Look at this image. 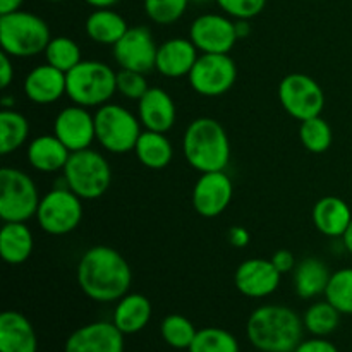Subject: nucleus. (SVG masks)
Here are the masks:
<instances>
[{
	"label": "nucleus",
	"mask_w": 352,
	"mask_h": 352,
	"mask_svg": "<svg viewBox=\"0 0 352 352\" xmlns=\"http://www.w3.org/2000/svg\"><path fill=\"white\" fill-rule=\"evenodd\" d=\"M78 285L96 302L119 301L133 282L129 263L119 251L109 246H95L86 251L78 263Z\"/></svg>",
	"instance_id": "f257e3e1"
},
{
	"label": "nucleus",
	"mask_w": 352,
	"mask_h": 352,
	"mask_svg": "<svg viewBox=\"0 0 352 352\" xmlns=\"http://www.w3.org/2000/svg\"><path fill=\"white\" fill-rule=\"evenodd\" d=\"M305 323L294 309L280 305L260 306L248 318L251 346L261 352H294L302 342Z\"/></svg>",
	"instance_id": "f03ea898"
},
{
	"label": "nucleus",
	"mask_w": 352,
	"mask_h": 352,
	"mask_svg": "<svg viewBox=\"0 0 352 352\" xmlns=\"http://www.w3.org/2000/svg\"><path fill=\"white\" fill-rule=\"evenodd\" d=\"M184 157L198 172L226 170L230 160V141L219 120L199 117L184 133Z\"/></svg>",
	"instance_id": "7ed1b4c3"
},
{
	"label": "nucleus",
	"mask_w": 352,
	"mask_h": 352,
	"mask_svg": "<svg viewBox=\"0 0 352 352\" xmlns=\"http://www.w3.org/2000/svg\"><path fill=\"white\" fill-rule=\"evenodd\" d=\"M50 30L36 14L16 10L0 16V45L10 57H34L50 43Z\"/></svg>",
	"instance_id": "20e7f679"
},
{
	"label": "nucleus",
	"mask_w": 352,
	"mask_h": 352,
	"mask_svg": "<svg viewBox=\"0 0 352 352\" xmlns=\"http://www.w3.org/2000/svg\"><path fill=\"white\" fill-rule=\"evenodd\" d=\"M65 95L81 107H102L117 91V74L110 65L96 60H81L67 72Z\"/></svg>",
	"instance_id": "39448f33"
},
{
	"label": "nucleus",
	"mask_w": 352,
	"mask_h": 352,
	"mask_svg": "<svg viewBox=\"0 0 352 352\" xmlns=\"http://www.w3.org/2000/svg\"><path fill=\"white\" fill-rule=\"evenodd\" d=\"M62 170L67 188L81 199L100 198L109 191L112 182L109 162L89 148L71 153Z\"/></svg>",
	"instance_id": "423d86ee"
},
{
	"label": "nucleus",
	"mask_w": 352,
	"mask_h": 352,
	"mask_svg": "<svg viewBox=\"0 0 352 352\" xmlns=\"http://www.w3.org/2000/svg\"><path fill=\"white\" fill-rule=\"evenodd\" d=\"M40 201L30 175L10 167L0 170V219L3 222H28L36 217Z\"/></svg>",
	"instance_id": "0eeeda50"
},
{
	"label": "nucleus",
	"mask_w": 352,
	"mask_h": 352,
	"mask_svg": "<svg viewBox=\"0 0 352 352\" xmlns=\"http://www.w3.org/2000/svg\"><path fill=\"white\" fill-rule=\"evenodd\" d=\"M96 141L110 153H127L136 148L141 126L127 109L105 103L95 113Z\"/></svg>",
	"instance_id": "6e6552de"
},
{
	"label": "nucleus",
	"mask_w": 352,
	"mask_h": 352,
	"mask_svg": "<svg viewBox=\"0 0 352 352\" xmlns=\"http://www.w3.org/2000/svg\"><path fill=\"white\" fill-rule=\"evenodd\" d=\"M38 223L50 236H65L81 223L82 203L69 188H55L41 198Z\"/></svg>",
	"instance_id": "1a4fd4ad"
},
{
	"label": "nucleus",
	"mask_w": 352,
	"mask_h": 352,
	"mask_svg": "<svg viewBox=\"0 0 352 352\" xmlns=\"http://www.w3.org/2000/svg\"><path fill=\"white\" fill-rule=\"evenodd\" d=\"M278 98L285 112L301 122L311 117H318L325 105L322 86L313 78L299 72L282 79L278 85Z\"/></svg>",
	"instance_id": "9d476101"
},
{
	"label": "nucleus",
	"mask_w": 352,
	"mask_h": 352,
	"mask_svg": "<svg viewBox=\"0 0 352 352\" xmlns=\"http://www.w3.org/2000/svg\"><path fill=\"white\" fill-rule=\"evenodd\" d=\"M188 78L192 89L201 96H220L236 82V62L229 54H203Z\"/></svg>",
	"instance_id": "9b49d317"
},
{
	"label": "nucleus",
	"mask_w": 352,
	"mask_h": 352,
	"mask_svg": "<svg viewBox=\"0 0 352 352\" xmlns=\"http://www.w3.org/2000/svg\"><path fill=\"white\" fill-rule=\"evenodd\" d=\"M189 40L203 54H229L239 40L236 23L220 14H203L196 17L189 30Z\"/></svg>",
	"instance_id": "f8f14e48"
},
{
	"label": "nucleus",
	"mask_w": 352,
	"mask_h": 352,
	"mask_svg": "<svg viewBox=\"0 0 352 352\" xmlns=\"http://www.w3.org/2000/svg\"><path fill=\"white\" fill-rule=\"evenodd\" d=\"M158 47L148 28H129L122 38L113 45V57L122 69L138 72H150L157 64Z\"/></svg>",
	"instance_id": "ddd939ff"
},
{
	"label": "nucleus",
	"mask_w": 352,
	"mask_h": 352,
	"mask_svg": "<svg viewBox=\"0 0 352 352\" xmlns=\"http://www.w3.org/2000/svg\"><path fill=\"white\" fill-rule=\"evenodd\" d=\"M232 196L234 186L226 172H205L192 189V206L201 217L213 219L226 212Z\"/></svg>",
	"instance_id": "4468645a"
},
{
	"label": "nucleus",
	"mask_w": 352,
	"mask_h": 352,
	"mask_svg": "<svg viewBox=\"0 0 352 352\" xmlns=\"http://www.w3.org/2000/svg\"><path fill=\"white\" fill-rule=\"evenodd\" d=\"M54 134L71 153L86 150L96 140L95 116H91L86 107H67L55 117Z\"/></svg>",
	"instance_id": "2eb2a0df"
},
{
	"label": "nucleus",
	"mask_w": 352,
	"mask_h": 352,
	"mask_svg": "<svg viewBox=\"0 0 352 352\" xmlns=\"http://www.w3.org/2000/svg\"><path fill=\"white\" fill-rule=\"evenodd\" d=\"M280 278L282 274L275 268L272 260L251 258L239 265L234 275V284L246 298L261 299L277 291Z\"/></svg>",
	"instance_id": "dca6fc26"
},
{
	"label": "nucleus",
	"mask_w": 352,
	"mask_h": 352,
	"mask_svg": "<svg viewBox=\"0 0 352 352\" xmlns=\"http://www.w3.org/2000/svg\"><path fill=\"white\" fill-rule=\"evenodd\" d=\"M64 352H124V333L110 322H95L74 330Z\"/></svg>",
	"instance_id": "f3484780"
},
{
	"label": "nucleus",
	"mask_w": 352,
	"mask_h": 352,
	"mask_svg": "<svg viewBox=\"0 0 352 352\" xmlns=\"http://www.w3.org/2000/svg\"><path fill=\"white\" fill-rule=\"evenodd\" d=\"M24 93L38 105H48L67 93V76L50 64L38 65L24 79Z\"/></svg>",
	"instance_id": "a211bd4d"
},
{
	"label": "nucleus",
	"mask_w": 352,
	"mask_h": 352,
	"mask_svg": "<svg viewBox=\"0 0 352 352\" xmlns=\"http://www.w3.org/2000/svg\"><path fill=\"white\" fill-rule=\"evenodd\" d=\"M198 60V48L191 40L172 38L158 47L155 69L165 78H182L189 76Z\"/></svg>",
	"instance_id": "6ab92c4d"
},
{
	"label": "nucleus",
	"mask_w": 352,
	"mask_h": 352,
	"mask_svg": "<svg viewBox=\"0 0 352 352\" xmlns=\"http://www.w3.org/2000/svg\"><path fill=\"white\" fill-rule=\"evenodd\" d=\"M140 102V120L148 131L155 133H167L172 129L177 117L174 100L170 98L165 89L162 88H150L143 95Z\"/></svg>",
	"instance_id": "aec40b11"
},
{
	"label": "nucleus",
	"mask_w": 352,
	"mask_h": 352,
	"mask_svg": "<svg viewBox=\"0 0 352 352\" xmlns=\"http://www.w3.org/2000/svg\"><path fill=\"white\" fill-rule=\"evenodd\" d=\"M38 339L30 320L19 311L0 315V352H36Z\"/></svg>",
	"instance_id": "412c9836"
},
{
	"label": "nucleus",
	"mask_w": 352,
	"mask_h": 352,
	"mask_svg": "<svg viewBox=\"0 0 352 352\" xmlns=\"http://www.w3.org/2000/svg\"><path fill=\"white\" fill-rule=\"evenodd\" d=\"M313 223L327 237H342L352 222V212L337 196H325L313 206Z\"/></svg>",
	"instance_id": "4be33fe9"
},
{
	"label": "nucleus",
	"mask_w": 352,
	"mask_h": 352,
	"mask_svg": "<svg viewBox=\"0 0 352 352\" xmlns=\"http://www.w3.org/2000/svg\"><path fill=\"white\" fill-rule=\"evenodd\" d=\"M71 151L55 134L34 138L28 146V160L40 172H57L65 167Z\"/></svg>",
	"instance_id": "5701e85b"
},
{
	"label": "nucleus",
	"mask_w": 352,
	"mask_h": 352,
	"mask_svg": "<svg viewBox=\"0 0 352 352\" xmlns=\"http://www.w3.org/2000/svg\"><path fill=\"white\" fill-rule=\"evenodd\" d=\"M151 320V302L143 294H126L113 311V323L124 336L141 332Z\"/></svg>",
	"instance_id": "b1692460"
},
{
	"label": "nucleus",
	"mask_w": 352,
	"mask_h": 352,
	"mask_svg": "<svg viewBox=\"0 0 352 352\" xmlns=\"http://www.w3.org/2000/svg\"><path fill=\"white\" fill-rule=\"evenodd\" d=\"M33 234L26 222H3L0 230V254L9 265H23L33 253Z\"/></svg>",
	"instance_id": "393cba45"
},
{
	"label": "nucleus",
	"mask_w": 352,
	"mask_h": 352,
	"mask_svg": "<svg viewBox=\"0 0 352 352\" xmlns=\"http://www.w3.org/2000/svg\"><path fill=\"white\" fill-rule=\"evenodd\" d=\"M330 277L332 274L322 260L306 258L294 270L296 294L302 299H313L320 294H325Z\"/></svg>",
	"instance_id": "a878e982"
},
{
	"label": "nucleus",
	"mask_w": 352,
	"mask_h": 352,
	"mask_svg": "<svg viewBox=\"0 0 352 352\" xmlns=\"http://www.w3.org/2000/svg\"><path fill=\"white\" fill-rule=\"evenodd\" d=\"M127 30L126 19L112 9H96L86 19V33L96 43L116 45Z\"/></svg>",
	"instance_id": "bb28decb"
},
{
	"label": "nucleus",
	"mask_w": 352,
	"mask_h": 352,
	"mask_svg": "<svg viewBox=\"0 0 352 352\" xmlns=\"http://www.w3.org/2000/svg\"><path fill=\"white\" fill-rule=\"evenodd\" d=\"M136 157L144 167L153 168V170H160L170 164L172 157H174V150H172L170 141L165 138L164 133H155V131H144L141 133L140 140H138Z\"/></svg>",
	"instance_id": "cd10ccee"
},
{
	"label": "nucleus",
	"mask_w": 352,
	"mask_h": 352,
	"mask_svg": "<svg viewBox=\"0 0 352 352\" xmlns=\"http://www.w3.org/2000/svg\"><path fill=\"white\" fill-rule=\"evenodd\" d=\"M30 134V122L23 113L3 109L0 112V153H14L23 146Z\"/></svg>",
	"instance_id": "c85d7f7f"
},
{
	"label": "nucleus",
	"mask_w": 352,
	"mask_h": 352,
	"mask_svg": "<svg viewBox=\"0 0 352 352\" xmlns=\"http://www.w3.org/2000/svg\"><path fill=\"white\" fill-rule=\"evenodd\" d=\"M302 323H305V329L311 336L327 337L332 332H336V329L339 327L340 311L337 308H333L329 301L315 302L305 313Z\"/></svg>",
	"instance_id": "c756f323"
},
{
	"label": "nucleus",
	"mask_w": 352,
	"mask_h": 352,
	"mask_svg": "<svg viewBox=\"0 0 352 352\" xmlns=\"http://www.w3.org/2000/svg\"><path fill=\"white\" fill-rule=\"evenodd\" d=\"M45 58H47V64L54 65L58 71L67 74L81 62V50L71 38L57 36L52 38L50 43L45 48Z\"/></svg>",
	"instance_id": "7c9ffc66"
},
{
	"label": "nucleus",
	"mask_w": 352,
	"mask_h": 352,
	"mask_svg": "<svg viewBox=\"0 0 352 352\" xmlns=\"http://www.w3.org/2000/svg\"><path fill=\"white\" fill-rule=\"evenodd\" d=\"M188 352H239V342L227 330L208 327L198 330Z\"/></svg>",
	"instance_id": "2f4dec72"
},
{
	"label": "nucleus",
	"mask_w": 352,
	"mask_h": 352,
	"mask_svg": "<svg viewBox=\"0 0 352 352\" xmlns=\"http://www.w3.org/2000/svg\"><path fill=\"white\" fill-rule=\"evenodd\" d=\"M162 339L165 344L172 347V349H189V346L195 340L198 330L195 329L192 322H189L186 316L182 315H168L165 316L164 322L160 325Z\"/></svg>",
	"instance_id": "473e14b6"
},
{
	"label": "nucleus",
	"mask_w": 352,
	"mask_h": 352,
	"mask_svg": "<svg viewBox=\"0 0 352 352\" xmlns=\"http://www.w3.org/2000/svg\"><path fill=\"white\" fill-rule=\"evenodd\" d=\"M299 138L305 148L311 153H325L330 148L333 140L332 127L322 117H311L308 120H302L299 127Z\"/></svg>",
	"instance_id": "72a5a7b5"
},
{
	"label": "nucleus",
	"mask_w": 352,
	"mask_h": 352,
	"mask_svg": "<svg viewBox=\"0 0 352 352\" xmlns=\"http://www.w3.org/2000/svg\"><path fill=\"white\" fill-rule=\"evenodd\" d=\"M325 298L340 315H352V268L333 272L327 285Z\"/></svg>",
	"instance_id": "f704fd0d"
},
{
	"label": "nucleus",
	"mask_w": 352,
	"mask_h": 352,
	"mask_svg": "<svg viewBox=\"0 0 352 352\" xmlns=\"http://www.w3.org/2000/svg\"><path fill=\"white\" fill-rule=\"evenodd\" d=\"M191 0H144V12L153 23L172 24L184 16Z\"/></svg>",
	"instance_id": "c9c22d12"
},
{
	"label": "nucleus",
	"mask_w": 352,
	"mask_h": 352,
	"mask_svg": "<svg viewBox=\"0 0 352 352\" xmlns=\"http://www.w3.org/2000/svg\"><path fill=\"white\" fill-rule=\"evenodd\" d=\"M148 89L150 86H148L143 72L129 71V69H122L120 72H117V91L122 93L126 98L141 100Z\"/></svg>",
	"instance_id": "e433bc0d"
},
{
	"label": "nucleus",
	"mask_w": 352,
	"mask_h": 352,
	"mask_svg": "<svg viewBox=\"0 0 352 352\" xmlns=\"http://www.w3.org/2000/svg\"><path fill=\"white\" fill-rule=\"evenodd\" d=\"M220 9L234 19H253L267 6V0H215Z\"/></svg>",
	"instance_id": "4c0bfd02"
},
{
	"label": "nucleus",
	"mask_w": 352,
	"mask_h": 352,
	"mask_svg": "<svg viewBox=\"0 0 352 352\" xmlns=\"http://www.w3.org/2000/svg\"><path fill=\"white\" fill-rule=\"evenodd\" d=\"M294 352H339V349L325 337H315V339L302 340Z\"/></svg>",
	"instance_id": "58836bf2"
},
{
	"label": "nucleus",
	"mask_w": 352,
	"mask_h": 352,
	"mask_svg": "<svg viewBox=\"0 0 352 352\" xmlns=\"http://www.w3.org/2000/svg\"><path fill=\"white\" fill-rule=\"evenodd\" d=\"M270 260H272V263L275 265V268H277L282 275L287 274V272H291L296 265L294 254L287 250L277 251V253H274V256H272Z\"/></svg>",
	"instance_id": "ea45409f"
},
{
	"label": "nucleus",
	"mask_w": 352,
	"mask_h": 352,
	"mask_svg": "<svg viewBox=\"0 0 352 352\" xmlns=\"http://www.w3.org/2000/svg\"><path fill=\"white\" fill-rule=\"evenodd\" d=\"M14 79V65L10 62V55L2 50L0 55V88L7 89V86L12 82Z\"/></svg>",
	"instance_id": "a19ab883"
},
{
	"label": "nucleus",
	"mask_w": 352,
	"mask_h": 352,
	"mask_svg": "<svg viewBox=\"0 0 352 352\" xmlns=\"http://www.w3.org/2000/svg\"><path fill=\"white\" fill-rule=\"evenodd\" d=\"M229 243L236 248H244L250 243V234L243 227H232L229 229Z\"/></svg>",
	"instance_id": "79ce46f5"
},
{
	"label": "nucleus",
	"mask_w": 352,
	"mask_h": 352,
	"mask_svg": "<svg viewBox=\"0 0 352 352\" xmlns=\"http://www.w3.org/2000/svg\"><path fill=\"white\" fill-rule=\"evenodd\" d=\"M23 2L24 0H0V16L19 10V7L23 6Z\"/></svg>",
	"instance_id": "37998d69"
},
{
	"label": "nucleus",
	"mask_w": 352,
	"mask_h": 352,
	"mask_svg": "<svg viewBox=\"0 0 352 352\" xmlns=\"http://www.w3.org/2000/svg\"><path fill=\"white\" fill-rule=\"evenodd\" d=\"M250 19H237L236 21V33H237V38H246L248 34L251 33V26L250 23H248Z\"/></svg>",
	"instance_id": "c03bdc74"
},
{
	"label": "nucleus",
	"mask_w": 352,
	"mask_h": 352,
	"mask_svg": "<svg viewBox=\"0 0 352 352\" xmlns=\"http://www.w3.org/2000/svg\"><path fill=\"white\" fill-rule=\"evenodd\" d=\"M85 2L95 9H112L119 0H85Z\"/></svg>",
	"instance_id": "a18cd8bd"
},
{
	"label": "nucleus",
	"mask_w": 352,
	"mask_h": 352,
	"mask_svg": "<svg viewBox=\"0 0 352 352\" xmlns=\"http://www.w3.org/2000/svg\"><path fill=\"white\" fill-rule=\"evenodd\" d=\"M342 239H344V246H346V250L352 254V222H351L349 229H347L346 234L342 236Z\"/></svg>",
	"instance_id": "49530a36"
},
{
	"label": "nucleus",
	"mask_w": 352,
	"mask_h": 352,
	"mask_svg": "<svg viewBox=\"0 0 352 352\" xmlns=\"http://www.w3.org/2000/svg\"><path fill=\"white\" fill-rule=\"evenodd\" d=\"M192 2H196V3H206V2H212V0H192Z\"/></svg>",
	"instance_id": "de8ad7c7"
},
{
	"label": "nucleus",
	"mask_w": 352,
	"mask_h": 352,
	"mask_svg": "<svg viewBox=\"0 0 352 352\" xmlns=\"http://www.w3.org/2000/svg\"><path fill=\"white\" fill-rule=\"evenodd\" d=\"M45 2H64V0H45Z\"/></svg>",
	"instance_id": "09e8293b"
}]
</instances>
